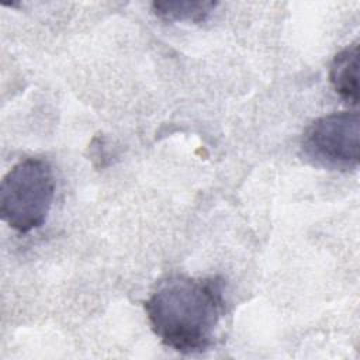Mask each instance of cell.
Masks as SVG:
<instances>
[{"label": "cell", "mask_w": 360, "mask_h": 360, "mask_svg": "<svg viewBox=\"0 0 360 360\" xmlns=\"http://www.w3.org/2000/svg\"><path fill=\"white\" fill-rule=\"evenodd\" d=\"M359 44L354 42L342 49L332 60L329 80L335 91L349 104L359 101Z\"/></svg>", "instance_id": "277c9868"}, {"label": "cell", "mask_w": 360, "mask_h": 360, "mask_svg": "<svg viewBox=\"0 0 360 360\" xmlns=\"http://www.w3.org/2000/svg\"><path fill=\"white\" fill-rule=\"evenodd\" d=\"M55 197L52 166L41 158H27L14 165L0 184V217L20 233L41 228Z\"/></svg>", "instance_id": "7a4b0ae2"}, {"label": "cell", "mask_w": 360, "mask_h": 360, "mask_svg": "<svg viewBox=\"0 0 360 360\" xmlns=\"http://www.w3.org/2000/svg\"><path fill=\"white\" fill-rule=\"evenodd\" d=\"M145 311L165 346L183 354L201 353L214 345L225 315L224 280L167 276L145 301Z\"/></svg>", "instance_id": "6da1fadb"}, {"label": "cell", "mask_w": 360, "mask_h": 360, "mask_svg": "<svg viewBox=\"0 0 360 360\" xmlns=\"http://www.w3.org/2000/svg\"><path fill=\"white\" fill-rule=\"evenodd\" d=\"M360 120L356 111L332 112L316 118L304 132L302 150L315 163L335 170L359 166Z\"/></svg>", "instance_id": "3957f363"}, {"label": "cell", "mask_w": 360, "mask_h": 360, "mask_svg": "<svg viewBox=\"0 0 360 360\" xmlns=\"http://www.w3.org/2000/svg\"><path fill=\"white\" fill-rule=\"evenodd\" d=\"M218 6L217 1H191V0H174V1H153V13L166 21H204Z\"/></svg>", "instance_id": "5b68a950"}]
</instances>
